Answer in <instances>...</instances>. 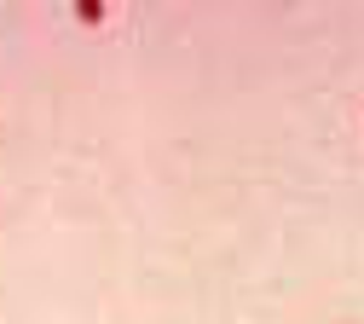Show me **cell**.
<instances>
[{"instance_id": "1", "label": "cell", "mask_w": 364, "mask_h": 324, "mask_svg": "<svg viewBox=\"0 0 364 324\" xmlns=\"http://www.w3.org/2000/svg\"><path fill=\"white\" fill-rule=\"evenodd\" d=\"M75 23H105V0H75Z\"/></svg>"}]
</instances>
